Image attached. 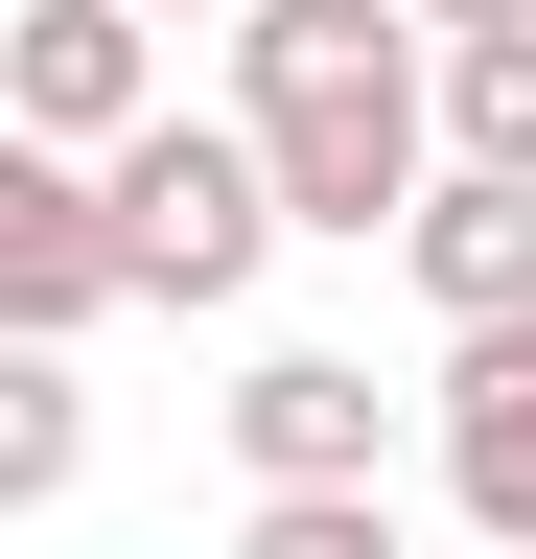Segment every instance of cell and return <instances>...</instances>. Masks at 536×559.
Returning <instances> with one entry per match:
<instances>
[{"instance_id": "6da1fadb", "label": "cell", "mask_w": 536, "mask_h": 559, "mask_svg": "<svg viewBox=\"0 0 536 559\" xmlns=\"http://www.w3.org/2000/svg\"><path fill=\"white\" fill-rule=\"evenodd\" d=\"M234 140L281 164L303 234H420L443 210V47L396 0H257L234 24Z\"/></svg>"}, {"instance_id": "7a4b0ae2", "label": "cell", "mask_w": 536, "mask_h": 559, "mask_svg": "<svg viewBox=\"0 0 536 559\" xmlns=\"http://www.w3.org/2000/svg\"><path fill=\"white\" fill-rule=\"evenodd\" d=\"M117 280H141V304H257V257L303 234L281 210V164H257L234 117H164V140H117Z\"/></svg>"}, {"instance_id": "3957f363", "label": "cell", "mask_w": 536, "mask_h": 559, "mask_svg": "<svg viewBox=\"0 0 536 559\" xmlns=\"http://www.w3.org/2000/svg\"><path fill=\"white\" fill-rule=\"evenodd\" d=\"M117 304H141V280H117V187L47 164V140H0V349H71Z\"/></svg>"}, {"instance_id": "277c9868", "label": "cell", "mask_w": 536, "mask_h": 559, "mask_svg": "<svg viewBox=\"0 0 536 559\" xmlns=\"http://www.w3.org/2000/svg\"><path fill=\"white\" fill-rule=\"evenodd\" d=\"M0 117H24L47 164H117V140H164L141 0H24V47H0Z\"/></svg>"}, {"instance_id": "5b68a950", "label": "cell", "mask_w": 536, "mask_h": 559, "mask_svg": "<svg viewBox=\"0 0 536 559\" xmlns=\"http://www.w3.org/2000/svg\"><path fill=\"white\" fill-rule=\"evenodd\" d=\"M234 466L257 489H373V373L350 349H257L234 373Z\"/></svg>"}, {"instance_id": "8992f818", "label": "cell", "mask_w": 536, "mask_h": 559, "mask_svg": "<svg viewBox=\"0 0 536 559\" xmlns=\"http://www.w3.org/2000/svg\"><path fill=\"white\" fill-rule=\"evenodd\" d=\"M396 257H420L443 349H513V326H536V187H443V210H420Z\"/></svg>"}, {"instance_id": "52a82bcc", "label": "cell", "mask_w": 536, "mask_h": 559, "mask_svg": "<svg viewBox=\"0 0 536 559\" xmlns=\"http://www.w3.org/2000/svg\"><path fill=\"white\" fill-rule=\"evenodd\" d=\"M443 187H536V24L443 47Z\"/></svg>"}, {"instance_id": "ba28073f", "label": "cell", "mask_w": 536, "mask_h": 559, "mask_svg": "<svg viewBox=\"0 0 536 559\" xmlns=\"http://www.w3.org/2000/svg\"><path fill=\"white\" fill-rule=\"evenodd\" d=\"M71 466H94V396H71V349H24L0 373V513H47Z\"/></svg>"}, {"instance_id": "9c48e42d", "label": "cell", "mask_w": 536, "mask_h": 559, "mask_svg": "<svg viewBox=\"0 0 536 559\" xmlns=\"http://www.w3.org/2000/svg\"><path fill=\"white\" fill-rule=\"evenodd\" d=\"M234 559H396V489H257Z\"/></svg>"}, {"instance_id": "30bf717a", "label": "cell", "mask_w": 536, "mask_h": 559, "mask_svg": "<svg viewBox=\"0 0 536 559\" xmlns=\"http://www.w3.org/2000/svg\"><path fill=\"white\" fill-rule=\"evenodd\" d=\"M396 24H443V47H513V24H536V0H396Z\"/></svg>"}, {"instance_id": "8fae6325", "label": "cell", "mask_w": 536, "mask_h": 559, "mask_svg": "<svg viewBox=\"0 0 536 559\" xmlns=\"http://www.w3.org/2000/svg\"><path fill=\"white\" fill-rule=\"evenodd\" d=\"M141 24H257V0H141Z\"/></svg>"}]
</instances>
